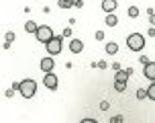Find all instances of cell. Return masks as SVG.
I'll list each match as a JSON object with an SVG mask.
<instances>
[{"instance_id": "obj_1", "label": "cell", "mask_w": 155, "mask_h": 123, "mask_svg": "<svg viewBox=\"0 0 155 123\" xmlns=\"http://www.w3.org/2000/svg\"><path fill=\"white\" fill-rule=\"evenodd\" d=\"M127 47H129L131 51H141V49L145 47V37H143L141 33H131V35L127 37Z\"/></svg>"}, {"instance_id": "obj_2", "label": "cell", "mask_w": 155, "mask_h": 123, "mask_svg": "<svg viewBox=\"0 0 155 123\" xmlns=\"http://www.w3.org/2000/svg\"><path fill=\"white\" fill-rule=\"evenodd\" d=\"M18 90H21V94H23L25 99H31V97H35V92H37V82L33 78H27V80H23L18 84Z\"/></svg>"}, {"instance_id": "obj_3", "label": "cell", "mask_w": 155, "mask_h": 123, "mask_svg": "<svg viewBox=\"0 0 155 123\" xmlns=\"http://www.w3.org/2000/svg\"><path fill=\"white\" fill-rule=\"evenodd\" d=\"M45 47H47V54L49 55H57V54H61V49H63V37L59 35V37H51L49 41L45 43Z\"/></svg>"}, {"instance_id": "obj_4", "label": "cell", "mask_w": 155, "mask_h": 123, "mask_svg": "<svg viewBox=\"0 0 155 123\" xmlns=\"http://www.w3.org/2000/svg\"><path fill=\"white\" fill-rule=\"evenodd\" d=\"M35 35H37V41H41V43H47L49 39L53 37V31H51V27H49V25H39Z\"/></svg>"}, {"instance_id": "obj_5", "label": "cell", "mask_w": 155, "mask_h": 123, "mask_svg": "<svg viewBox=\"0 0 155 123\" xmlns=\"http://www.w3.org/2000/svg\"><path fill=\"white\" fill-rule=\"evenodd\" d=\"M43 84H45V88H49V90H55V88H57V76H55L53 72H45V74H43Z\"/></svg>"}, {"instance_id": "obj_6", "label": "cell", "mask_w": 155, "mask_h": 123, "mask_svg": "<svg viewBox=\"0 0 155 123\" xmlns=\"http://www.w3.org/2000/svg\"><path fill=\"white\" fill-rule=\"evenodd\" d=\"M143 74H145V78H149V80H155V62H147V64H145Z\"/></svg>"}, {"instance_id": "obj_7", "label": "cell", "mask_w": 155, "mask_h": 123, "mask_svg": "<svg viewBox=\"0 0 155 123\" xmlns=\"http://www.w3.org/2000/svg\"><path fill=\"white\" fill-rule=\"evenodd\" d=\"M39 66H41V70H43V74H45V72H51V70H53L55 62H53V58H43Z\"/></svg>"}, {"instance_id": "obj_8", "label": "cell", "mask_w": 155, "mask_h": 123, "mask_svg": "<svg viewBox=\"0 0 155 123\" xmlns=\"http://www.w3.org/2000/svg\"><path fill=\"white\" fill-rule=\"evenodd\" d=\"M133 74V68H127V70H116V76H114V80H129V76Z\"/></svg>"}, {"instance_id": "obj_9", "label": "cell", "mask_w": 155, "mask_h": 123, "mask_svg": "<svg viewBox=\"0 0 155 123\" xmlns=\"http://www.w3.org/2000/svg\"><path fill=\"white\" fill-rule=\"evenodd\" d=\"M70 49H71V54H80V51L84 49V41H80V39H71Z\"/></svg>"}, {"instance_id": "obj_10", "label": "cell", "mask_w": 155, "mask_h": 123, "mask_svg": "<svg viewBox=\"0 0 155 123\" xmlns=\"http://www.w3.org/2000/svg\"><path fill=\"white\" fill-rule=\"evenodd\" d=\"M102 10H104V12H114L116 10V0H102Z\"/></svg>"}, {"instance_id": "obj_11", "label": "cell", "mask_w": 155, "mask_h": 123, "mask_svg": "<svg viewBox=\"0 0 155 123\" xmlns=\"http://www.w3.org/2000/svg\"><path fill=\"white\" fill-rule=\"evenodd\" d=\"M104 49H106V54H108V55H114L116 51H118V45H116L114 41H110V43H106V47H104Z\"/></svg>"}, {"instance_id": "obj_12", "label": "cell", "mask_w": 155, "mask_h": 123, "mask_svg": "<svg viewBox=\"0 0 155 123\" xmlns=\"http://www.w3.org/2000/svg\"><path fill=\"white\" fill-rule=\"evenodd\" d=\"M116 23H118V19H116L114 12H106V25H108V27H114Z\"/></svg>"}, {"instance_id": "obj_13", "label": "cell", "mask_w": 155, "mask_h": 123, "mask_svg": "<svg viewBox=\"0 0 155 123\" xmlns=\"http://www.w3.org/2000/svg\"><path fill=\"white\" fill-rule=\"evenodd\" d=\"M37 27L39 25L33 23V21H27V23H25V31H27V33H37Z\"/></svg>"}, {"instance_id": "obj_14", "label": "cell", "mask_w": 155, "mask_h": 123, "mask_svg": "<svg viewBox=\"0 0 155 123\" xmlns=\"http://www.w3.org/2000/svg\"><path fill=\"white\" fill-rule=\"evenodd\" d=\"M114 90L124 92L127 90V82H124V80H114Z\"/></svg>"}, {"instance_id": "obj_15", "label": "cell", "mask_w": 155, "mask_h": 123, "mask_svg": "<svg viewBox=\"0 0 155 123\" xmlns=\"http://www.w3.org/2000/svg\"><path fill=\"white\" fill-rule=\"evenodd\" d=\"M147 99L155 100V80H151V86L147 88Z\"/></svg>"}, {"instance_id": "obj_16", "label": "cell", "mask_w": 155, "mask_h": 123, "mask_svg": "<svg viewBox=\"0 0 155 123\" xmlns=\"http://www.w3.org/2000/svg\"><path fill=\"white\" fill-rule=\"evenodd\" d=\"M127 15L131 16V19H137V16H139V8H137V6H129Z\"/></svg>"}, {"instance_id": "obj_17", "label": "cell", "mask_w": 155, "mask_h": 123, "mask_svg": "<svg viewBox=\"0 0 155 123\" xmlns=\"http://www.w3.org/2000/svg\"><path fill=\"white\" fill-rule=\"evenodd\" d=\"M57 6L59 8H71V0H59Z\"/></svg>"}, {"instance_id": "obj_18", "label": "cell", "mask_w": 155, "mask_h": 123, "mask_svg": "<svg viewBox=\"0 0 155 123\" xmlns=\"http://www.w3.org/2000/svg\"><path fill=\"white\" fill-rule=\"evenodd\" d=\"M137 99H139V100L147 99V90H143V88H139V90H137Z\"/></svg>"}, {"instance_id": "obj_19", "label": "cell", "mask_w": 155, "mask_h": 123, "mask_svg": "<svg viewBox=\"0 0 155 123\" xmlns=\"http://www.w3.org/2000/svg\"><path fill=\"white\" fill-rule=\"evenodd\" d=\"M71 6H74V8H82V6H84V2H82V0H71Z\"/></svg>"}, {"instance_id": "obj_20", "label": "cell", "mask_w": 155, "mask_h": 123, "mask_svg": "<svg viewBox=\"0 0 155 123\" xmlns=\"http://www.w3.org/2000/svg\"><path fill=\"white\" fill-rule=\"evenodd\" d=\"M4 39H6V41H10V43H12V41H15V33H12V31H8L6 35H4Z\"/></svg>"}, {"instance_id": "obj_21", "label": "cell", "mask_w": 155, "mask_h": 123, "mask_svg": "<svg viewBox=\"0 0 155 123\" xmlns=\"http://www.w3.org/2000/svg\"><path fill=\"white\" fill-rule=\"evenodd\" d=\"M100 109H102V111H108V109H110V103H108V100H102V103H100Z\"/></svg>"}, {"instance_id": "obj_22", "label": "cell", "mask_w": 155, "mask_h": 123, "mask_svg": "<svg viewBox=\"0 0 155 123\" xmlns=\"http://www.w3.org/2000/svg\"><path fill=\"white\" fill-rule=\"evenodd\" d=\"M61 37H71V29L70 27H65V29L61 31Z\"/></svg>"}, {"instance_id": "obj_23", "label": "cell", "mask_w": 155, "mask_h": 123, "mask_svg": "<svg viewBox=\"0 0 155 123\" xmlns=\"http://www.w3.org/2000/svg\"><path fill=\"white\" fill-rule=\"evenodd\" d=\"M106 66H108V64H106L104 60H102V62H96V68H100V70H106Z\"/></svg>"}, {"instance_id": "obj_24", "label": "cell", "mask_w": 155, "mask_h": 123, "mask_svg": "<svg viewBox=\"0 0 155 123\" xmlns=\"http://www.w3.org/2000/svg\"><path fill=\"white\" fill-rule=\"evenodd\" d=\"M12 94H15V88H8V90L4 92V97H6V99H10V97H12Z\"/></svg>"}, {"instance_id": "obj_25", "label": "cell", "mask_w": 155, "mask_h": 123, "mask_svg": "<svg viewBox=\"0 0 155 123\" xmlns=\"http://www.w3.org/2000/svg\"><path fill=\"white\" fill-rule=\"evenodd\" d=\"M96 39L102 41V39H104V31H96Z\"/></svg>"}, {"instance_id": "obj_26", "label": "cell", "mask_w": 155, "mask_h": 123, "mask_svg": "<svg viewBox=\"0 0 155 123\" xmlns=\"http://www.w3.org/2000/svg\"><path fill=\"white\" fill-rule=\"evenodd\" d=\"M147 35H149V37H155V27H151V29L147 31Z\"/></svg>"}, {"instance_id": "obj_27", "label": "cell", "mask_w": 155, "mask_h": 123, "mask_svg": "<svg viewBox=\"0 0 155 123\" xmlns=\"http://www.w3.org/2000/svg\"><path fill=\"white\" fill-rule=\"evenodd\" d=\"M139 62H141V64H143V66H145V64H147L149 60H147V58H145V55H141V58H139Z\"/></svg>"}, {"instance_id": "obj_28", "label": "cell", "mask_w": 155, "mask_h": 123, "mask_svg": "<svg viewBox=\"0 0 155 123\" xmlns=\"http://www.w3.org/2000/svg\"><path fill=\"white\" fill-rule=\"evenodd\" d=\"M112 121H114V123H120V121H123V117H120V115H116V117H112Z\"/></svg>"}, {"instance_id": "obj_29", "label": "cell", "mask_w": 155, "mask_h": 123, "mask_svg": "<svg viewBox=\"0 0 155 123\" xmlns=\"http://www.w3.org/2000/svg\"><path fill=\"white\" fill-rule=\"evenodd\" d=\"M149 21H151V25H155V12H153V15H149Z\"/></svg>"}]
</instances>
